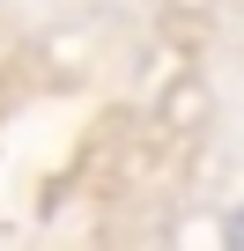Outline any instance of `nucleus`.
Listing matches in <instances>:
<instances>
[{
    "label": "nucleus",
    "mask_w": 244,
    "mask_h": 251,
    "mask_svg": "<svg viewBox=\"0 0 244 251\" xmlns=\"http://www.w3.org/2000/svg\"><path fill=\"white\" fill-rule=\"evenodd\" d=\"M229 251H244V207L229 214Z\"/></svg>",
    "instance_id": "1"
}]
</instances>
